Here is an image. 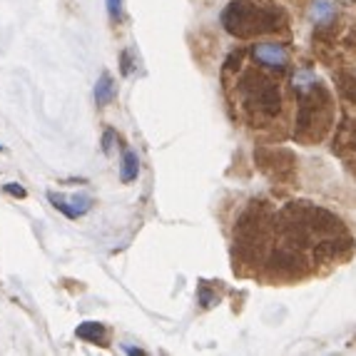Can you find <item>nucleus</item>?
<instances>
[{
  "mask_svg": "<svg viewBox=\"0 0 356 356\" xmlns=\"http://www.w3.org/2000/svg\"><path fill=\"white\" fill-rule=\"evenodd\" d=\"M252 53H254V60L259 63V65L272 67V70H282V67L286 65V60H289L284 45H277V42H261V45H254Z\"/></svg>",
  "mask_w": 356,
  "mask_h": 356,
  "instance_id": "f03ea898",
  "label": "nucleus"
},
{
  "mask_svg": "<svg viewBox=\"0 0 356 356\" xmlns=\"http://www.w3.org/2000/svg\"><path fill=\"white\" fill-rule=\"evenodd\" d=\"M107 10H110V18L120 20L122 18V0H107Z\"/></svg>",
  "mask_w": 356,
  "mask_h": 356,
  "instance_id": "0eeeda50",
  "label": "nucleus"
},
{
  "mask_svg": "<svg viewBox=\"0 0 356 356\" xmlns=\"http://www.w3.org/2000/svg\"><path fill=\"white\" fill-rule=\"evenodd\" d=\"M48 200L60 212L65 214L67 220H77V217H83V214L90 212V207H92V197H88V195L65 197V195H58V192H48Z\"/></svg>",
  "mask_w": 356,
  "mask_h": 356,
  "instance_id": "f257e3e1",
  "label": "nucleus"
},
{
  "mask_svg": "<svg viewBox=\"0 0 356 356\" xmlns=\"http://www.w3.org/2000/svg\"><path fill=\"white\" fill-rule=\"evenodd\" d=\"M130 72H132V53L125 50L122 53V75H130Z\"/></svg>",
  "mask_w": 356,
  "mask_h": 356,
  "instance_id": "9d476101",
  "label": "nucleus"
},
{
  "mask_svg": "<svg viewBox=\"0 0 356 356\" xmlns=\"http://www.w3.org/2000/svg\"><path fill=\"white\" fill-rule=\"evenodd\" d=\"M115 97V85H113V77L110 72H102L100 80L95 85V102L97 105H110Z\"/></svg>",
  "mask_w": 356,
  "mask_h": 356,
  "instance_id": "39448f33",
  "label": "nucleus"
},
{
  "mask_svg": "<svg viewBox=\"0 0 356 356\" xmlns=\"http://www.w3.org/2000/svg\"><path fill=\"white\" fill-rule=\"evenodd\" d=\"M0 149H3V145H0Z\"/></svg>",
  "mask_w": 356,
  "mask_h": 356,
  "instance_id": "9b49d317",
  "label": "nucleus"
},
{
  "mask_svg": "<svg viewBox=\"0 0 356 356\" xmlns=\"http://www.w3.org/2000/svg\"><path fill=\"white\" fill-rule=\"evenodd\" d=\"M6 192H8V195H13V197H20V200L28 195V192H25V187H20L18 182H8L6 184Z\"/></svg>",
  "mask_w": 356,
  "mask_h": 356,
  "instance_id": "1a4fd4ad",
  "label": "nucleus"
},
{
  "mask_svg": "<svg viewBox=\"0 0 356 356\" xmlns=\"http://www.w3.org/2000/svg\"><path fill=\"white\" fill-rule=\"evenodd\" d=\"M137 175H140V157H137V152H132V149H125L122 165H120V179L125 184H130L137 179Z\"/></svg>",
  "mask_w": 356,
  "mask_h": 356,
  "instance_id": "20e7f679",
  "label": "nucleus"
},
{
  "mask_svg": "<svg viewBox=\"0 0 356 356\" xmlns=\"http://www.w3.org/2000/svg\"><path fill=\"white\" fill-rule=\"evenodd\" d=\"M75 334H77V339L90 341V344L105 346V341H107V329L102 327V324H97V321H85V324H80V327H77Z\"/></svg>",
  "mask_w": 356,
  "mask_h": 356,
  "instance_id": "7ed1b4c3",
  "label": "nucleus"
},
{
  "mask_svg": "<svg viewBox=\"0 0 356 356\" xmlns=\"http://www.w3.org/2000/svg\"><path fill=\"white\" fill-rule=\"evenodd\" d=\"M312 15H314L316 23H327V20L334 15V8L329 6V3H316L314 10H312Z\"/></svg>",
  "mask_w": 356,
  "mask_h": 356,
  "instance_id": "423d86ee",
  "label": "nucleus"
},
{
  "mask_svg": "<svg viewBox=\"0 0 356 356\" xmlns=\"http://www.w3.org/2000/svg\"><path fill=\"white\" fill-rule=\"evenodd\" d=\"M113 147H115V130H105V135H102V149L110 154Z\"/></svg>",
  "mask_w": 356,
  "mask_h": 356,
  "instance_id": "6e6552de",
  "label": "nucleus"
}]
</instances>
